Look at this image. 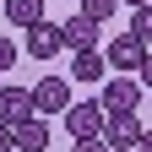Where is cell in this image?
I'll return each mask as SVG.
<instances>
[{
	"label": "cell",
	"instance_id": "obj_1",
	"mask_svg": "<svg viewBox=\"0 0 152 152\" xmlns=\"http://www.w3.org/2000/svg\"><path fill=\"white\" fill-rule=\"evenodd\" d=\"M141 92H147V87L136 82V76H125V71H120V76H103L98 103H103L109 114H136V109H141Z\"/></svg>",
	"mask_w": 152,
	"mask_h": 152
},
{
	"label": "cell",
	"instance_id": "obj_2",
	"mask_svg": "<svg viewBox=\"0 0 152 152\" xmlns=\"http://www.w3.org/2000/svg\"><path fill=\"white\" fill-rule=\"evenodd\" d=\"M60 120H65V130H71V141H76V136H103L109 109H103L98 98H71V109L60 114Z\"/></svg>",
	"mask_w": 152,
	"mask_h": 152
},
{
	"label": "cell",
	"instance_id": "obj_3",
	"mask_svg": "<svg viewBox=\"0 0 152 152\" xmlns=\"http://www.w3.org/2000/svg\"><path fill=\"white\" fill-rule=\"evenodd\" d=\"M60 49H65V38H60V22L38 16L33 27H22V54H33V60H54Z\"/></svg>",
	"mask_w": 152,
	"mask_h": 152
},
{
	"label": "cell",
	"instance_id": "obj_4",
	"mask_svg": "<svg viewBox=\"0 0 152 152\" xmlns=\"http://www.w3.org/2000/svg\"><path fill=\"white\" fill-rule=\"evenodd\" d=\"M141 54H147V44H141L130 27H125V33H114L109 44H103V60H109V71H136V65H141Z\"/></svg>",
	"mask_w": 152,
	"mask_h": 152
},
{
	"label": "cell",
	"instance_id": "obj_5",
	"mask_svg": "<svg viewBox=\"0 0 152 152\" xmlns=\"http://www.w3.org/2000/svg\"><path fill=\"white\" fill-rule=\"evenodd\" d=\"M60 38H65V49H98V38H103V22H92L87 11H71L65 22H60Z\"/></svg>",
	"mask_w": 152,
	"mask_h": 152
},
{
	"label": "cell",
	"instance_id": "obj_6",
	"mask_svg": "<svg viewBox=\"0 0 152 152\" xmlns=\"http://www.w3.org/2000/svg\"><path fill=\"white\" fill-rule=\"evenodd\" d=\"M33 109H38V114H65V109H71V82H65V76H38Z\"/></svg>",
	"mask_w": 152,
	"mask_h": 152
},
{
	"label": "cell",
	"instance_id": "obj_7",
	"mask_svg": "<svg viewBox=\"0 0 152 152\" xmlns=\"http://www.w3.org/2000/svg\"><path fill=\"white\" fill-rule=\"evenodd\" d=\"M141 120H136V114H109V120H103V141L109 147H136L141 141Z\"/></svg>",
	"mask_w": 152,
	"mask_h": 152
},
{
	"label": "cell",
	"instance_id": "obj_8",
	"mask_svg": "<svg viewBox=\"0 0 152 152\" xmlns=\"http://www.w3.org/2000/svg\"><path fill=\"white\" fill-rule=\"evenodd\" d=\"M16 152H44L49 147V120L44 114H27V120H16Z\"/></svg>",
	"mask_w": 152,
	"mask_h": 152
},
{
	"label": "cell",
	"instance_id": "obj_9",
	"mask_svg": "<svg viewBox=\"0 0 152 152\" xmlns=\"http://www.w3.org/2000/svg\"><path fill=\"white\" fill-rule=\"evenodd\" d=\"M27 114H38L33 109V87H0V120L16 125V120H27Z\"/></svg>",
	"mask_w": 152,
	"mask_h": 152
},
{
	"label": "cell",
	"instance_id": "obj_10",
	"mask_svg": "<svg viewBox=\"0 0 152 152\" xmlns=\"http://www.w3.org/2000/svg\"><path fill=\"white\" fill-rule=\"evenodd\" d=\"M71 71H76V82H103V76H109V60H103V49H76Z\"/></svg>",
	"mask_w": 152,
	"mask_h": 152
},
{
	"label": "cell",
	"instance_id": "obj_11",
	"mask_svg": "<svg viewBox=\"0 0 152 152\" xmlns=\"http://www.w3.org/2000/svg\"><path fill=\"white\" fill-rule=\"evenodd\" d=\"M44 16V0H6V22L11 27H33Z\"/></svg>",
	"mask_w": 152,
	"mask_h": 152
},
{
	"label": "cell",
	"instance_id": "obj_12",
	"mask_svg": "<svg viewBox=\"0 0 152 152\" xmlns=\"http://www.w3.org/2000/svg\"><path fill=\"white\" fill-rule=\"evenodd\" d=\"M130 33H136L141 44H152V0H147V6H136V16H130Z\"/></svg>",
	"mask_w": 152,
	"mask_h": 152
},
{
	"label": "cell",
	"instance_id": "obj_13",
	"mask_svg": "<svg viewBox=\"0 0 152 152\" xmlns=\"http://www.w3.org/2000/svg\"><path fill=\"white\" fill-rule=\"evenodd\" d=\"M82 11L92 16V22H109V16L120 11V0H82Z\"/></svg>",
	"mask_w": 152,
	"mask_h": 152
},
{
	"label": "cell",
	"instance_id": "obj_14",
	"mask_svg": "<svg viewBox=\"0 0 152 152\" xmlns=\"http://www.w3.org/2000/svg\"><path fill=\"white\" fill-rule=\"evenodd\" d=\"M16 54H22V44L0 33V71H11V65H16Z\"/></svg>",
	"mask_w": 152,
	"mask_h": 152
},
{
	"label": "cell",
	"instance_id": "obj_15",
	"mask_svg": "<svg viewBox=\"0 0 152 152\" xmlns=\"http://www.w3.org/2000/svg\"><path fill=\"white\" fill-rule=\"evenodd\" d=\"M71 152H109V141H103V136H76Z\"/></svg>",
	"mask_w": 152,
	"mask_h": 152
},
{
	"label": "cell",
	"instance_id": "obj_16",
	"mask_svg": "<svg viewBox=\"0 0 152 152\" xmlns=\"http://www.w3.org/2000/svg\"><path fill=\"white\" fill-rule=\"evenodd\" d=\"M136 82H141V87H152V49L141 54V65H136Z\"/></svg>",
	"mask_w": 152,
	"mask_h": 152
},
{
	"label": "cell",
	"instance_id": "obj_17",
	"mask_svg": "<svg viewBox=\"0 0 152 152\" xmlns=\"http://www.w3.org/2000/svg\"><path fill=\"white\" fill-rule=\"evenodd\" d=\"M0 152H16V130H11L6 120H0Z\"/></svg>",
	"mask_w": 152,
	"mask_h": 152
},
{
	"label": "cell",
	"instance_id": "obj_18",
	"mask_svg": "<svg viewBox=\"0 0 152 152\" xmlns=\"http://www.w3.org/2000/svg\"><path fill=\"white\" fill-rule=\"evenodd\" d=\"M136 152H152V130H141V141H136Z\"/></svg>",
	"mask_w": 152,
	"mask_h": 152
},
{
	"label": "cell",
	"instance_id": "obj_19",
	"mask_svg": "<svg viewBox=\"0 0 152 152\" xmlns=\"http://www.w3.org/2000/svg\"><path fill=\"white\" fill-rule=\"evenodd\" d=\"M120 6H130V11H136V6H147V0H120Z\"/></svg>",
	"mask_w": 152,
	"mask_h": 152
},
{
	"label": "cell",
	"instance_id": "obj_20",
	"mask_svg": "<svg viewBox=\"0 0 152 152\" xmlns=\"http://www.w3.org/2000/svg\"><path fill=\"white\" fill-rule=\"evenodd\" d=\"M109 152H136V147H109Z\"/></svg>",
	"mask_w": 152,
	"mask_h": 152
},
{
	"label": "cell",
	"instance_id": "obj_21",
	"mask_svg": "<svg viewBox=\"0 0 152 152\" xmlns=\"http://www.w3.org/2000/svg\"><path fill=\"white\" fill-rule=\"evenodd\" d=\"M0 87H6V71H0Z\"/></svg>",
	"mask_w": 152,
	"mask_h": 152
}]
</instances>
